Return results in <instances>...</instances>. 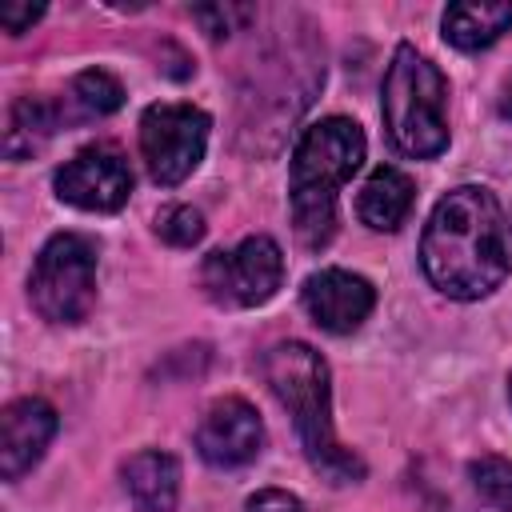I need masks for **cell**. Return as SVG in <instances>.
Masks as SVG:
<instances>
[{
    "mask_svg": "<svg viewBox=\"0 0 512 512\" xmlns=\"http://www.w3.org/2000/svg\"><path fill=\"white\" fill-rule=\"evenodd\" d=\"M472 488L496 508V512H512V460L504 456H480L468 464Z\"/></svg>",
    "mask_w": 512,
    "mask_h": 512,
    "instance_id": "cell-17",
    "label": "cell"
},
{
    "mask_svg": "<svg viewBox=\"0 0 512 512\" xmlns=\"http://www.w3.org/2000/svg\"><path fill=\"white\" fill-rule=\"evenodd\" d=\"M248 12L244 8H196V20L208 28V36H228L232 32V20H244Z\"/></svg>",
    "mask_w": 512,
    "mask_h": 512,
    "instance_id": "cell-20",
    "label": "cell"
},
{
    "mask_svg": "<svg viewBox=\"0 0 512 512\" xmlns=\"http://www.w3.org/2000/svg\"><path fill=\"white\" fill-rule=\"evenodd\" d=\"M508 396H512V384H508Z\"/></svg>",
    "mask_w": 512,
    "mask_h": 512,
    "instance_id": "cell-23",
    "label": "cell"
},
{
    "mask_svg": "<svg viewBox=\"0 0 512 512\" xmlns=\"http://www.w3.org/2000/svg\"><path fill=\"white\" fill-rule=\"evenodd\" d=\"M364 160V132L344 116H328L292 148L288 168V200H292V228L304 248H324L336 232V192Z\"/></svg>",
    "mask_w": 512,
    "mask_h": 512,
    "instance_id": "cell-3",
    "label": "cell"
},
{
    "mask_svg": "<svg viewBox=\"0 0 512 512\" xmlns=\"http://www.w3.org/2000/svg\"><path fill=\"white\" fill-rule=\"evenodd\" d=\"M56 436V408L40 396L12 400L0 416V472L4 480H20Z\"/></svg>",
    "mask_w": 512,
    "mask_h": 512,
    "instance_id": "cell-11",
    "label": "cell"
},
{
    "mask_svg": "<svg viewBox=\"0 0 512 512\" xmlns=\"http://www.w3.org/2000/svg\"><path fill=\"white\" fill-rule=\"evenodd\" d=\"M156 232H160V240H168L176 248H188V244H196L204 236V216L196 208H188V204H172V208H164L156 216Z\"/></svg>",
    "mask_w": 512,
    "mask_h": 512,
    "instance_id": "cell-18",
    "label": "cell"
},
{
    "mask_svg": "<svg viewBox=\"0 0 512 512\" xmlns=\"http://www.w3.org/2000/svg\"><path fill=\"white\" fill-rule=\"evenodd\" d=\"M444 40L464 48V52H476V48H488L492 40H500L508 28H512V4H476V0H460V4H448L444 8Z\"/></svg>",
    "mask_w": 512,
    "mask_h": 512,
    "instance_id": "cell-14",
    "label": "cell"
},
{
    "mask_svg": "<svg viewBox=\"0 0 512 512\" xmlns=\"http://www.w3.org/2000/svg\"><path fill=\"white\" fill-rule=\"evenodd\" d=\"M124 488L140 512H172L180 496V464L168 452H136L124 464Z\"/></svg>",
    "mask_w": 512,
    "mask_h": 512,
    "instance_id": "cell-12",
    "label": "cell"
},
{
    "mask_svg": "<svg viewBox=\"0 0 512 512\" xmlns=\"http://www.w3.org/2000/svg\"><path fill=\"white\" fill-rule=\"evenodd\" d=\"M68 100L80 108V116H108V112H116L124 104V88L108 72L88 68V72H80L72 80V96Z\"/></svg>",
    "mask_w": 512,
    "mask_h": 512,
    "instance_id": "cell-16",
    "label": "cell"
},
{
    "mask_svg": "<svg viewBox=\"0 0 512 512\" xmlns=\"http://www.w3.org/2000/svg\"><path fill=\"white\" fill-rule=\"evenodd\" d=\"M284 276V256L276 240L268 236H248L232 252H212L200 268V284L216 304L232 308H256L264 304Z\"/></svg>",
    "mask_w": 512,
    "mask_h": 512,
    "instance_id": "cell-7",
    "label": "cell"
},
{
    "mask_svg": "<svg viewBox=\"0 0 512 512\" xmlns=\"http://www.w3.org/2000/svg\"><path fill=\"white\" fill-rule=\"evenodd\" d=\"M244 512H304V508H300V500H296L292 492L264 488V492H256V496L248 500V508H244Z\"/></svg>",
    "mask_w": 512,
    "mask_h": 512,
    "instance_id": "cell-19",
    "label": "cell"
},
{
    "mask_svg": "<svg viewBox=\"0 0 512 512\" xmlns=\"http://www.w3.org/2000/svg\"><path fill=\"white\" fill-rule=\"evenodd\" d=\"M300 300L308 308V316L324 328V332H352L368 320L372 304H376V292L364 276L356 272H344V268H324V272H312L300 288Z\"/></svg>",
    "mask_w": 512,
    "mask_h": 512,
    "instance_id": "cell-10",
    "label": "cell"
},
{
    "mask_svg": "<svg viewBox=\"0 0 512 512\" xmlns=\"http://www.w3.org/2000/svg\"><path fill=\"white\" fill-rule=\"evenodd\" d=\"M500 112H504V116H512V80L504 84V96H500Z\"/></svg>",
    "mask_w": 512,
    "mask_h": 512,
    "instance_id": "cell-22",
    "label": "cell"
},
{
    "mask_svg": "<svg viewBox=\"0 0 512 512\" xmlns=\"http://www.w3.org/2000/svg\"><path fill=\"white\" fill-rule=\"evenodd\" d=\"M260 372H264V384L272 388V396L292 412L312 468L320 476H328L332 484L360 480L364 476L360 456L348 452L332 432V396H328L324 356L300 340H284V344H272L264 352Z\"/></svg>",
    "mask_w": 512,
    "mask_h": 512,
    "instance_id": "cell-2",
    "label": "cell"
},
{
    "mask_svg": "<svg viewBox=\"0 0 512 512\" xmlns=\"http://www.w3.org/2000/svg\"><path fill=\"white\" fill-rule=\"evenodd\" d=\"M132 168L112 144H92L56 168V196L84 212H116L128 204Z\"/></svg>",
    "mask_w": 512,
    "mask_h": 512,
    "instance_id": "cell-8",
    "label": "cell"
},
{
    "mask_svg": "<svg viewBox=\"0 0 512 512\" xmlns=\"http://www.w3.org/2000/svg\"><path fill=\"white\" fill-rule=\"evenodd\" d=\"M420 264L444 296H488L512 268V232L496 196L476 184L452 188L424 224Z\"/></svg>",
    "mask_w": 512,
    "mask_h": 512,
    "instance_id": "cell-1",
    "label": "cell"
},
{
    "mask_svg": "<svg viewBox=\"0 0 512 512\" xmlns=\"http://www.w3.org/2000/svg\"><path fill=\"white\" fill-rule=\"evenodd\" d=\"M60 128V108L40 96H20L8 108V128H4V152L12 160H24L44 148V140Z\"/></svg>",
    "mask_w": 512,
    "mask_h": 512,
    "instance_id": "cell-15",
    "label": "cell"
},
{
    "mask_svg": "<svg viewBox=\"0 0 512 512\" xmlns=\"http://www.w3.org/2000/svg\"><path fill=\"white\" fill-rule=\"evenodd\" d=\"M28 296L36 312L52 324H80L96 300V252L84 236H52L28 276Z\"/></svg>",
    "mask_w": 512,
    "mask_h": 512,
    "instance_id": "cell-5",
    "label": "cell"
},
{
    "mask_svg": "<svg viewBox=\"0 0 512 512\" xmlns=\"http://www.w3.org/2000/svg\"><path fill=\"white\" fill-rule=\"evenodd\" d=\"M208 144V116L192 104H152L140 116V152L156 184H180L196 172Z\"/></svg>",
    "mask_w": 512,
    "mask_h": 512,
    "instance_id": "cell-6",
    "label": "cell"
},
{
    "mask_svg": "<svg viewBox=\"0 0 512 512\" xmlns=\"http://www.w3.org/2000/svg\"><path fill=\"white\" fill-rule=\"evenodd\" d=\"M264 444V424L256 416V408L240 396H224L216 400L200 428H196V448L208 464L216 468H240L248 464Z\"/></svg>",
    "mask_w": 512,
    "mask_h": 512,
    "instance_id": "cell-9",
    "label": "cell"
},
{
    "mask_svg": "<svg viewBox=\"0 0 512 512\" xmlns=\"http://www.w3.org/2000/svg\"><path fill=\"white\" fill-rule=\"evenodd\" d=\"M448 84L432 60H424L412 44H400L388 76H384V124L400 152L416 160H432L448 148L444 120Z\"/></svg>",
    "mask_w": 512,
    "mask_h": 512,
    "instance_id": "cell-4",
    "label": "cell"
},
{
    "mask_svg": "<svg viewBox=\"0 0 512 512\" xmlns=\"http://www.w3.org/2000/svg\"><path fill=\"white\" fill-rule=\"evenodd\" d=\"M44 16V4H4L0 8V24L16 36V32H28L32 28V20H40Z\"/></svg>",
    "mask_w": 512,
    "mask_h": 512,
    "instance_id": "cell-21",
    "label": "cell"
},
{
    "mask_svg": "<svg viewBox=\"0 0 512 512\" xmlns=\"http://www.w3.org/2000/svg\"><path fill=\"white\" fill-rule=\"evenodd\" d=\"M412 196H416V192H412V180H408L400 168L380 164V168H372V176L364 180L360 200H356V212H360V220H364L368 228L392 232V228L404 224V216H408V208H412Z\"/></svg>",
    "mask_w": 512,
    "mask_h": 512,
    "instance_id": "cell-13",
    "label": "cell"
}]
</instances>
